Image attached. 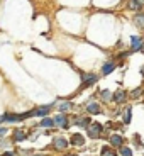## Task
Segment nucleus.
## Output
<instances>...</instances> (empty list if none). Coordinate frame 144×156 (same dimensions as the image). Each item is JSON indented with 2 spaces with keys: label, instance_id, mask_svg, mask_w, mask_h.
<instances>
[{
  "label": "nucleus",
  "instance_id": "aec40b11",
  "mask_svg": "<svg viewBox=\"0 0 144 156\" xmlns=\"http://www.w3.org/2000/svg\"><path fill=\"white\" fill-rule=\"evenodd\" d=\"M131 110H132V109H131V107H127V109H125V116H124V124H129V122H131Z\"/></svg>",
  "mask_w": 144,
  "mask_h": 156
},
{
  "label": "nucleus",
  "instance_id": "a211bd4d",
  "mask_svg": "<svg viewBox=\"0 0 144 156\" xmlns=\"http://www.w3.org/2000/svg\"><path fill=\"white\" fill-rule=\"evenodd\" d=\"M53 126H54L53 119H49V117H42L41 119V127H53Z\"/></svg>",
  "mask_w": 144,
  "mask_h": 156
},
{
  "label": "nucleus",
  "instance_id": "9b49d317",
  "mask_svg": "<svg viewBox=\"0 0 144 156\" xmlns=\"http://www.w3.org/2000/svg\"><path fill=\"white\" fill-rule=\"evenodd\" d=\"M143 7H144V0H129V9L139 12Z\"/></svg>",
  "mask_w": 144,
  "mask_h": 156
},
{
  "label": "nucleus",
  "instance_id": "20e7f679",
  "mask_svg": "<svg viewBox=\"0 0 144 156\" xmlns=\"http://www.w3.org/2000/svg\"><path fill=\"white\" fill-rule=\"evenodd\" d=\"M53 122H54V126H59V127H63V129H68V116H65V114L54 116L53 117Z\"/></svg>",
  "mask_w": 144,
  "mask_h": 156
},
{
  "label": "nucleus",
  "instance_id": "39448f33",
  "mask_svg": "<svg viewBox=\"0 0 144 156\" xmlns=\"http://www.w3.org/2000/svg\"><path fill=\"white\" fill-rule=\"evenodd\" d=\"M51 107H53V104H49V105H44V107H39L36 109V110H32V117H46L49 114V110H51Z\"/></svg>",
  "mask_w": 144,
  "mask_h": 156
},
{
  "label": "nucleus",
  "instance_id": "393cba45",
  "mask_svg": "<svg viewBox=\"0 0 144 156\" xmlns=\"http://www.w3.org/2000/svg\"><path fill=\"white\" fill-rule=\"evenodd\" d=\"M5 148V146H9V141H5V139H0V148Z\"/></svg>",
  "mask_w": 144,
  "mask_h": 156
},
{
  "label": "nucleus",
  "instance_id": "6ab92c4d",
  "mask_svg": "<svg viewBox=\"0 0 144 156\" xmlns=\"http://www.w3.org/2000/svg\"><path fill=\"white\" fill-rule=\"evenodd\" d=\"M119 149H120V156H132V151H131L127 146H124V144L119 148Z\"/></svg>",
  "mask_w": 144,
  "mask_h": 156
},
{
  "label": "nucleus",
  "instance_id": "cd10ccee",
  "mask_svg": "<svg viewBox=\"0 0 144 156\" xmlns=\"http://www.w3.org/2000/svg\"><path fill=\"white\" fill-rule=\"evenodd\" d=\"M66 156H78V155H66Z\"/></svg>",
  "mask_w": 144,
  "mask_h": 156
},
{
  "label": "nucleus",
  "instance_id": "0eeeda50",
  "mask_svg": "<svg viewBox=\"0 0 144 156\" xmlns=\"http://www.w3.org/2000/svg\"><path fill=\"white\" fill-rule=\"evenodd\" d=\"M109 143H110V146H114V148H120L122 143H124V139H122V136H119V134H112V136L109 137Z\"/></svg>",
  "mask_w": 144,
  "mask_h": 156
},
{
  "label": "nucleus",
  "instance_id": "f8f14e48",
  "mask_svg": "<svg viewBox=\"0 0 144 156\" xmlns=\"http://www.w3.org/2000/svg\"><path fill=\"white\" fill-rule=\"evenodd\" d=\"M114 70H115V63L114 61H109V63L104 65V68H102V75H110Z\"/></svg>",
  "mask_w": 144,
  "mask_h": 156
},
{
  "label": "nucleus",
  "instance_id": "f257e3e1",
  "mask_svg": "<svg viewBox=\"0 0 144 156\" xmlns=\"http://www.w3.org/2000/svg\"><path fill=\"white\" fill-rule=\"evenodd\" d=\"M97 81H98V75H95V73H83L81 75V88L92 87Z\"/></svg>",
  "mask_w": 144,
  "mask_h": 156
},
{
  "label": "nucleus",
  "instance_id": "1a4fd4ad",
  "mask_svg": "<svg viewBox=\"0 0 144 156\" xmlns=\"http://www.w3.org/2000/svg\"><path fill=\"white\" fill-rule=\"evenodd\" d=\"M86 112L92 114V116H97V114H100V105H98L97 102H90V104L86 105Z\"/></svg>",
  "mask_w": 144,
  "mask_h": 156
},
{
  "label": "nucleus",
  "instance_id": "4be33fe9",
  "mask_svg": "<svg viewBox=\"0 0 144 156\" xmlns=\"http://www.w3.org/2000/svg\"><path fill=\"white\" fill-rule=\"evenodd\" d=\"M102 156H117V155L112 153V151L109 149V146H104V148H102Z\"/></svg>",
  "mask_w": 144,
  "mask_h": 156
},
{
  "label": "nucleus",
  "instance_id": "423d86ee",
  "mask_svg": "<svg viewBox=\"0 0 144 156\" xmlns=\"http://www.w3.org/2000/svg\"><path fill=\"white\" fill-rule=\"evenodd\" d=\"M125 97H127V93H125V90H117L114 95H112V100H114L115 104H124V100H125Z\"/></svg>",
  "mask_w": 144,
  "mask_h": 156
},
{
  "label": "nucleus",
  "instance_id": "4468645a",
  "mask_svg": "<svg viewBox=\"0 0 144 156\" xmlns=\"http://www.w3.org/2000/svg\"><path fill=\"white\" fill-rule=\"evenodd\" d=\"M75 122H77L80 127H83V129H86V127L90 126V119H88V117H85V119H81V117H75Z\"/></svg>",
  "mask_w": 144,
  "mask_h": 156
},
{
  "label": "nucleus",
  "instance_id": "bb28decb",
  "mask_svg": "<svg viewBox=\"0 0 144 156\" xmlns=\"http://www.w3.org/2000/svg\"><path fill=\"white\" fill-rule=\"evenodd\" d=\"M0 122H3V116H0Z\"/></svg>",
  "mask_w": 144,
  "mask_h": 156
},
{
  "label": "nucleus",
  "instance_id": "dca6fc26",
  "mask_svg": "<svg viewBox=\"0 0 144 156\" xmlns=\"http://www.w3.org/2000/svg\"><path fill=\"white\" fill-rule=\"evenodd\" d=\"M26 132H22V131H20V129H15V132H14V141H15V143H20V141H24V139H26Z\"/></svg>",
  "mask_w": 144,
  "mask_h": 156
},
{
  "label": "nucleus",
  "instance_id": "ddd939ff",
  "mask_svg": "<svg viewBox=\"0 0 144 156\" xmlns=\"http://www.w3.org/2000/svg\"><path fill=\"white\" fill-rule=\"evenodd\" d=\"M3 120H7V122H19L22 119H20V114H3Z\"/></svg>",
  "mask_w": 144,
  "mask_h": 156
},
{
  "label": "nucleus",
  "instance_id": "a878e982",
  "mask_svg": "<svg viewBox=\"0 0 144 156\" xmlns=\"http://www.w3.org/2000/svg\"><path fill=\"white\" fill-rule=\"evenodd\" d=\"M2 156H14V153H12V151H7V153H3Z\"/></svg>",
  "mask_w": 144,
  "mask_h": 156
},
{
  "label": "nucleus",
  "instance_id": "f3484780",
  "mask_svg": "<svg viewBox=\"0 0 144 156\" xmlns=\"http://www.w3.org/2000/svg\"><path fill=\"white\" fill-rule=\"evenodd\" d=\"M100 97H102V100H104L105 104H110V100H112V93H110L109 90H102V92H100Z\"/></svg>",
  "mask_w": 144,
  "mask_h": 156
},
{
  "label": "nucleus",
  "instance_id": "9d476101",
  "mask_svg": "<svg viewBox=\"0 0 144 156\" xmlns=\"http://www.w3.org/2000/svg\"><path fill=\"white\" fill-rule=\"evenodd\" d=\"M68 144H70V143H68L65 137H56V139H54V148H56V149H66Z\"/></svg>",
  "mask_w": 144,
  "mask_h": 156
},
{
  "label": "nucleus",
  "instance_id": "2eb2a0df",
  "mask_svg": "<svg viewBox=\"0 0 144 156\" xmlns=\"http://www.w3.org/2000/svg\"><path fill=\"white\" fill-rule=\"evenodd\" d=\"M134 24L139 27V29H144V14H136Z\"/></svg>",
  "mask_w": 144,
  "mask_h": 156
},
{
  "label": "nucleus",
  "instance_id": "412c9836",
  "mask_svg": "<svg viewBox=\"0 0 144 156\" xmlns=\"http://www.w3.org/2000/svg\"><path fill=\"white\" fill-rule=\"evenodd\" d=\"M71 107H73V104H71V102H65V104H61V105H59V110H61V112H65V110H70Z\"/></svg>",
  "mask_w": 144,
  "mask_h": 156
},
{
  "label": "nucleus",
  "instance_id": "f03ea898",
  "mask_svg": "<svg viewBox=\"0 0 144 156\" xmlns=\"http://www.w3.org/2000/svg\"><path fill=\"white\" fill-rule=\"evenodd\" d=\"M102 131H104V126L102 124H98V122H93V124H90V126L86 127V132H88V136L97 139V137L102 134Z\"/></svg>",
  "mask_w": 144,
  "mask_h": 156
},
{
  "label": "nucleus",
  "instance_id": "7ed1b4c3",
  "mask_svg": "<svg viewBox=\"0 0 144 156\" xmlns=\"http://www.w3.org/2000/svg\"><path fill=\"white\" fill-rule=\"evenodd\" d=\"M144 49V41L143 38H137V36H132L131 38V51H143Z\"/></svg>",
  "mask_w": 144,
  "mask_h": 156
},
{
  "label": "nucleus",
  "instance_id": "5701e85b",
  "mask_svg": "<svg viewBox=\"0 0 144 156\" xmlns=\"http://www.w3.org/2000/svg\"><path fill=\"white\" fill-rule=\"evenodd\" d=\"M7 134V127H3V126H0V137H3Z\"/></svg>",
  "mask_w": 144,
  "mask_h": 156
},
{
  "label": "nucleus",
  "instance_id": "b1692460",
  "mask_svg": "<svg viewBox=\"0 0 144 156\" xmlns=\"http://www.w3.org/2000/svg\"><path fill=\"white\" fill-rule=\"evenodd\" d=\"M141 93H143V90H141V88H137V90H134V92H132V97H139Z\"/></svg>",
  "mask_w": 144,
  "mask_h": 156
},
{
  "label": "nucleus",
  "instance_id": "6e6552de",
  "mask_svg": "<svg viewBox=\"0 0 144 156\" xmlns=\"http://www.w3.org/2000/svg\"><path fill=\"white\" fill-rule=\"evenodd\" d=\"M70 143L75 144V146H83V144H85V137H83V134L75 132V134L71 136V139H70Z\"/></svg>",
  "mask_w": 144,
  "mask_h": 156
}]
</instances>
